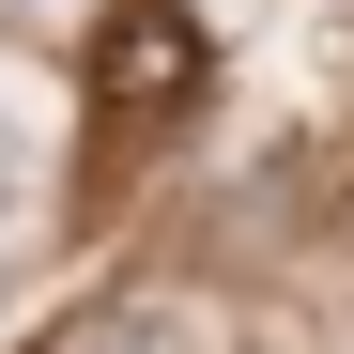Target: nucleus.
Here are the masks:
<instances>
[{
    "mask_svg": "<svg viewBox=\"0 0 354 354\" xmlns=\"http://www.w3.org/2000/svg\"><path fill=\"white\" fill-rule=\"evenodd\" d=\"M62 354H247V324L201 292H108L93 324H62Z\"/></svg>",
    "mask_w": 354,
    "mask_h": 354,
    "instance_id": "nucleus-2",
    "label": "nucleus"
},
{
    "mask_svg": "<svg viewBox=\"0 0 354 354\" xmlns=\"http://www.w3.org/2000/svg\"><path fill=\"white\" fill-rule=\"evenodd\" d=\"M201 93H216L201 0H93V46H77V154H93V185H139V154L185 139Z\"/></svg>",
    "mask_w": 354,
    "mask_h": 354,
    "instance_id": "nucleus-1",
    "label": "nucleus"
},
{
    "mask_svg": "<svg viewBox=\"0 0 354 354\" xmlns=\"http://www.w3.org/2000/svg\"><path fill=\"white\" fill-rule=\"evenodd\" d=\"M46 216V124H31V93H0V247Z\"/></svg>",
    "mask_w": 354,
    "mask_h": 354,
    "instance_id": "nucleus-3",
    "label": "nucleus"
}]
</instances>
